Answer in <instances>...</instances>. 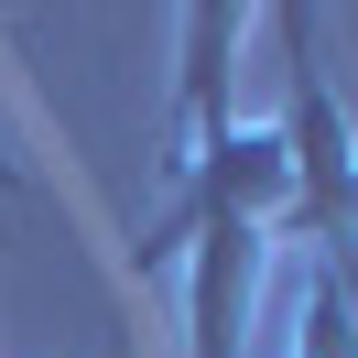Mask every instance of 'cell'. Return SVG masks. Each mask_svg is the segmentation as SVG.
I'll return each mask as SVG.
<instances>
[{
	"instance_id": "cell-1",
	"label": "cell",
	"mask_w": 358,
	"mask_h": 358,
	"mask_svg": "<svg viewBox=\"0 0 358 358\" xmlns=\"http://www.w3.org/2000/svg\"><path fill=\"white\" fill-rule=\"evenodd\" d=\"M293 358H358V293L293 261Z\"/></svg>"
},
{
	"instance_id": "cell-2",
	"label": "cell",
	"mask_w": 358,
	"mask_h": 358,
	"mask_svg": "<svg viewBox=\"0 0 358 358\" xmlns=\"http://www.w3.org/2000/svg\"><path fill=\"white\" fill-rule=\"evenodd\" d=\"M0 196H44V185H33V163L11 152V141H0Z\"/></svg>"
}]
</instances>
